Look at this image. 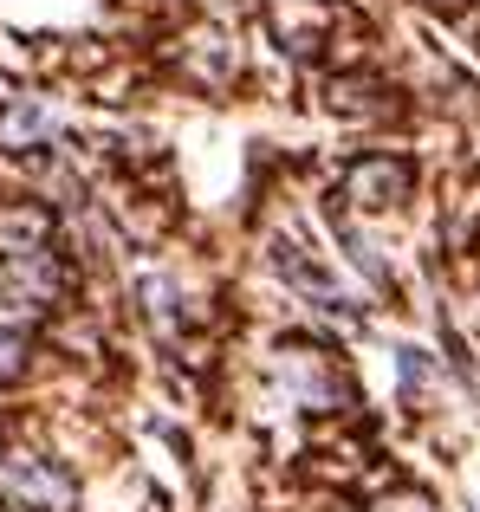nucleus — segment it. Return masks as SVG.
Wrapping results in <instances>:
<instances>
[{
    "label": "nucleus",
    "instance_id": "3",
    "mask_svg": "<svg viewBox=\"0 0 480 512\" xmlns=\"http://www.w3.org/2000/svg\"><path fill=\"white\" fill-rule=\"evenodd\" d=\"M0 493L20 512H78V480L59 461H46V454H7Z\"/></svg>",
    "mask_w": 480,
    "mask_h": 512
},
{
    "label": "nucleus",
    "instance_id": "6",
    "mask_svg": "<svg viewBox=\"0 0 480 512\" xmlns=\"http://www.w3.org/2000/svg\"><path fill=\"white\" fill-rule=\"evenodd\" d=\"M59 137V111L46 98H7L0 104V150H46Z\"/></svg>",
    "mask_w": 480,
    "mask_h": 512
},
{
    "label": "nucleus",
    "instance_id": "7",
    "mask_svg": "<svg viewBox=\"0 0 480 512\" xmlns=\"http://www.w3.org/2000/svg\"><path fill=\"white\" fill-rule=\"evenodd\" d=\"M46 240H52V214L39 201L0 208V253H26V247H46Z\"/></svg>",
    "mask_w": 480,
    "mask_h": 512
},
{
    "label": "nucleus",
    "instance_id": "8",
    "mask_svg": "<svg viewBox=\"0 0 480 512\" xmlns=\"http://www.w3.org/2000/svg\"><path fill=\"white\" fill-rule=\"evenodd\" d=\"M143 305H150V318L156 325H176V286H169V279H143Z\"/></svg>",
    "mask_w": 480,
    "mask_h": 512
},
{
    "label": "nucleus",
    "instance_id": "1",
    "mask_svg": "<svg viewBox=\"0 0 480 512\" xmlns=\"http://www.w3.org/2000/svg\"><path fill=\"white\" fill-rule=\"evenodd\" d=\"M65 286H72V273H65L59 253H46V247L0 253V325L20 331L26 318H39L46 305H59Z\"/></svg>",
    "mask_w": 480,
    "mask_h": 512
},
{
    "label": "nucleus",
    "instance_id": "9",
    "mask_svg": "<svg viewBox=\"0 0 480 512\" xmlns=\"http://www.w3.org/2000/svg\"><path fill=\"white\" fill-rule=\"evenodd\" d=\"M20 376H26V338L0 325V383H20Z\"/></svg>",
    "mask_w": 480,
    "mask_h": 512
},
{
    "label": "nucleus",
    "instance_id": "2",
    "mask_svg": "<svg viewBox=\"0 0 480 512\" xmlns=\"http://www.w3.org/2000/svg\"><path fill=\"white\" fill-rule=\"evenodd\" d=\"M273 376L299 409H325V415L351 409V376L338 370V357H331L325 344H279Z\"/></svg>",
    "mask_w": 480,
    "mask_h": 512
},
{
    "label": "nucleus",
    "instance_id": "10",
    "mask_svg": "<svg viewBox=\"0 0 480 512\" xmlns=\"http://www.w3.org/2000/svg\"><path fill=\"white\" fill-rule=\"evenodd\" d=\"M370 512H435V500H429V493H416V487H396V493H383Z\"/></svg>",
    "mask_w": 480,
    "mask_h": 512
},
{
    "label": "nucleus",
    "instance_id": "5",
    "mask_svg": "<svg viewBox=\"0 0 480 512\" xmlns=\"http://www.w3.org/2000/svg\"><path fill=\"white\" fill-rule=\"evenodd\" d=\"M409 182H416V175H409L403 156H364V163H351V175H344V195L370 214H390V208L409 201Z\"/></svg>",
    "mask_w": 480,
    "mask_h": 512
},
{
    "label": "nucleus",
    "instance_id": "4",
    "mask_svg": "<svg viewBox=\"0 0 480 512\" xmlns=\"http://www.w3.org/2000/svg\"><path fill=\"white\" fill-rule=\"evenodd\" d=\"M273 266H279V279H286L299 299H312V305H325V312H338V318H357L364 312V299H357V286H344V279H331L318 260H305L292 240H273Z\"/></svg>",
    "mask_w": 480,
    "mask_h": 512
}]
</instances>
